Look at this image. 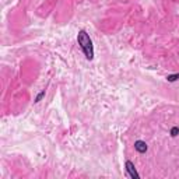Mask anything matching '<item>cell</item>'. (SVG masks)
<instances>
[{
    "instance_id": "cell-4",
    "label": "cell",
    "mask_w": 179,
    "mask_h": 179,
    "mask_svg": "<svg viewBox=\"0 0 179 179\" xmlns=\"http://www.w3.org/2000/svg\"><path fill=\"white\" fill-rule=\"evenodd\" d=\"M166 80H168L169 83H175V81H178L179 80V73H175V74H169V76H166Z\"/></svg>"
},
{
    "instance_id": "cell-3",
    "label": "cell",
    "mask_w": 179,
    "mask_h": 179,
    "mask_svg": "<svg viewBox=\"0 0 179 179\" xmlns=\"http://www.w3.org/2000/svg\"><path fill=\"white\" fill-rule=\"evenodd\" d=\"M134 150H136L137 153H140V154L147 153V150H148L147 143H146V141H143V140H136L134 141Z\"/></svg>"
},
{
    "instance_id": "cell-1",
    "label": "cell",
    "mask_w": 179,
    "mask_h": 179,
    "mask_svg": "<svg viewBox=\"0 0 179 179\" xmlns=\"http://www.w3.org/2000/svg\"><path fill=\"white\" fill-rule=\"evenodd\" d=\"M77 44L81 48V51H83L84 56H85L87 60H92L94 59V55H95L94 44H92V39H91V37L88 35V32L85 30H80L78 31V34H77Z\"/></svg>"
},
{
    "instance_id": "cell-6",
    "label": "cell",
    "mask_w": 179,
    "mask_h": 179,
    "mask_svg": "<svg viewBox=\"0 0 179 179\" xmlns=\"http://www.w3.org/2000/svg\"><path fill=\"white\" fill-rule=\"evenodd\" d=\"M169 134H171V137H176V136L179 134V128H178V126H173V128L171 129Z\"/></svg>"
},
{
    "instance_id": "cell-2",
    "label": "cell",
    "mask_w": 179,
    "mask_h": 179,
    "mask_svg": "<svg viewBox=\"0 0 179 179\" xmlns=\"http://www.w3.org/2000/svg\"><path fill=\"white\" fill-rule=\"evenodd\" d=\"M125 168H126V172H128V175L132 179H140V175H139V172H137V169H136L134 164L130 160L126 161V164H125Z\"/></svg>"
},
{
    "instance_id": "cell-5",
    "label": "cell",
    "mask_w": 179,
    "mask_h": 179,
    "mask_svg": "<svg viewBox=\"0 0 179 179\" xmlns=\"http://www.w3.org/2000/svg\"><path fill=\"white\" fill-rule=\"evenodd\" d=\"M45 95H46V91H45V90H42V91L39 92L38 95L35 97V99H34V102H35V104H38L39 101H41V99H42V98H44Z\"/></svg>"
}]
</instances>
